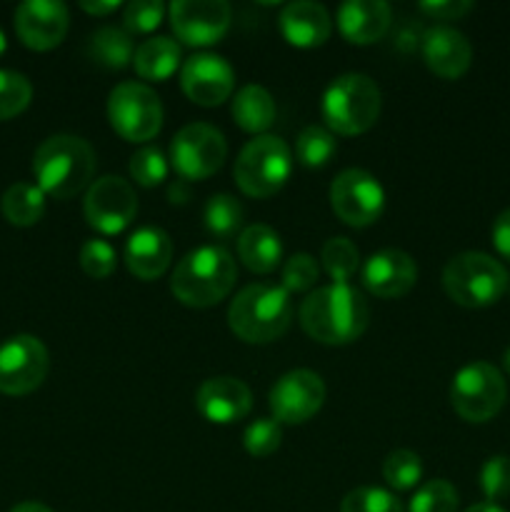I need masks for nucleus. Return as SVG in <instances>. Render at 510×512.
Listing matches in <instances>:
<instances>
[{
    "label": "nucleus",
    "mask_w": 510,
    "mask_h": 512,
    "mask_svg": "<svg viewBox=\"0 0 510 512\" xmlns=\"http://www.w3.org/2000/svg\"><path fill=\"white\" fill-rule=\"evenodd\" d=\"M293 323L290 293L280 285L255 283L240 290L228 308V325L245 343H273Z\"/></svg>",
    "instance_id": "4"
},
{
    "label": "nucleus",
    "mask_w": 510,
    "mask_h": 512,
    "mask_svg": "<svg viewBox=\"0 0 510 512\" xmlns=\"http://www.w3.org/2000/svg\"><path fill=\"white\" fill-rule=\"evenodd\" d=\"M133 65L135 73L143 80H155V83L168 80L180 65V45L173 38H165V35L143 40L135 48Z\"/></svg>",
    "instance_id": "26"
},
{
    "label": "nucleus",
    "mask_w": 510,
    "mask_h": 512,
    "mask_svg": "<svg viewBox=\"0 0 510 512\" xmlns=\"http://www.w3.org/2000/svg\"><path fill=\"white\" fill-rule=\"evenodd\" d=\"M423 35L425 33H420L413 23H405L400 25V30L395 33V45H398L403 53H410V50H415L418 45H423Z\"/></svg>",
    "instance_id": "44"
},
{
    "label": "nucleus",
    "mask_w": 510,
    "mask_h": 512,
    "mask_svg": "<svg viewBox=\"0 0 510 512\" xmlns=\"http://www.w3.org/2000/svg\"><path fill=\"white\" fill-rule=\"evenodd\" d=\"M318 275L320 270L313 255L295 253L283 265V288L288 293H305V290L313 288Z\"/></svg>",
    "instance_id": "40"
},
{
    "label": "nucleus",
    "mask_w": 510,
    "mask_h": 512,
    "mask_svg": "<svg viewBox=\"0 0 510 512\" xmlns=\"http://www.w3.org/2000/svg\"><path fill=\"white\" fill-rule=\"evenodd\" d=\"M183 93L203 108L225 103L235 88V73L225 58L215 53H198L188 58L180 70Z\"/></svg>",
    "instance_id": "16"
},
{
    "label": "nucleus",
    "mask_w": 510,
    "mask_h": 512,
    "mask_svg": "<svg viewBox=\"0 0 510 512\" xmlns=\"http://www.w3.org/2000/svg\"><path fill=\"white\" fill-rule=\"evenodd\" d=\"M335 153H338L335 135L323 125H308L300 130L298 140H295V155L305 168H323L333 160Z\"/></svg>",
    "instance_id": "30"
},
{
    "label": "nucleus",
    "mask_w": 510,
    "mask_h": 512,
    "mask_svg": "<svg viewBox=\"0 0 510 512\" xmlns=\"http://www.w3.org/2000/svg\"><path fill=\"white\" fill-rule=\"evenodd\" d=\"M320 260H323L325 273L340 285L348 283V280L358 273V265H360L358 248H355L348 238H343V235L325 240Z\"/></svg>",
    "instance_id": "31"
},
{
    "label": "nucleus",
    "mask_w": 510,
    "mask_h": 512,
    "mask_svg": "<svg viewBox=\"0 0 510 512\" xmlns=\"http://www.w3.org/2000/svg\"><path fill=\"white\" fill-rule=\"evenodd\" d=\"M508 398V385L495 365L470 363L455 373L450 385L453 410L468 423H488L503 410Z\"/></svg>",
    "instance_id": "8"
},
{
    "label": "nucleus",
    "mask_w": 510,
    "mask_h": 512,
    "mask_svg": "<svg viewBox=\"0 0 510 512\" xmlns=\"http://www.w3.org/2000/svg\"><path fill=\"white\" fill-rule=\"evenodd\" d=\"M408 512H458V493L448 480H430L413 495Z\"/></svg>",
    "instance_id": "34"
},
{
    "label": "nucleus",
    "mask_w": 510,
    "mask_h": 512,
    "mask_svg": "<svg viewBox=\"0 0 510 512\" xmlns=\"http://www.w3.org/2000/svg\"><path fill=\"white\" fill-rule=\"evenodd\" d=\"M280 440H283V430L275 418H258L255 423H250L245 428L243 445L253 458H268L275 450L280 448Z\"/></svg>",
    "instance_id": "36"
},
{
    "label": "nucleus",
    "mask_w": 510,
    "mask_h": 512,
    "mask_svg": "<svg viewBox=\"0 0 510 512\" xmlns=\"http://www.w3.org/2000/svg\"><path fill=\"white\" fill-rule=\"evenodd\" d=\"M80 8H83L85 13L100 15V18H103V15L115 13V10L120 8V3L118 0H108V3H90V0H85V3H80Z\"/></svg>",
    "instance_id": "45"
},
{
    "label": "nucleus",
    "mask_w": 510,
    "mask_h": 512,
    "mask_svg": "<svg viewBox=\"0 0 510 512\" xmlns=\"http://www.w3.org/2000/svg\"><path fill=\"white\" fill-rule=\"evenodd\" d=\"M340 512H403V505L383 488H355L343 498Z\"/></svg>",
    "instance_id": "35"
},
{
    "label": "nucleus",
    "mask_w": 510,
    "mask_h": 512,
    "mask_svg": "<svg viewBox=\"0 0 510 512\" xmlns=\"http://www.w3.org/2000/svg\"><path fill=\"white\" fill-rule=\"evenodd\" d=\"M418 280V268L415 260L405 250L385 248L373 253L363 268V283L375 298L393 300L403 298L413 290Z\"/></svg>",
    "instance_id": "19"
},
{
    "label": "nucleus",
    "mask_w": 510,
    "mask_h": 512,
    "mask_svg": "<svg viewBox=\"0 0 510 512\" xmlns=\"http://www.w3.org/2000/svg\"><path fill=\"white\" fill-rule=\"evenodd\" d=\"M165 5L160 0H133L125 5L123 23L128 33H153L163 23Z\"/></svg>",
    "instance_id": "41"
},
{
    "label": "nucleus",
    "mask_w": 510,
    "mask_h": 512,
    "mask_svg": "<svg viewBox=\"0 0 510 512\" xmlns=\"http://www.w3.org/2000/svg\"><path fill=\"white\" fill-rule=\"evenodd\" d=\"M465 512H505V510L500 508L498 503H488V500H485V503L473 505V508H468Z\"/></svg>",
    "instance_id": "48"
},
{
    "label": "nucleus",
    "mask_w": 510,
    "mask_h": 512,
    "mask_svg": "<svg viewBox=\"0 0 510 512\" xmlns=\"http://www.w3.org/2000/svg\"><path fill=\"white\" fill-rule=\"evenodd\" d=\"M238 268L233 255L218 245H203L185 255L170 278V290L188 308L218 305L233 290Z\"/></svg>",
    "instance_id": "3"
},
{
    "label": "nucleus",
    "mask_w": 510,
    "mask_h": 512,
    "mask_svg": "<svg viewBox=\"0 0 510 512\" xmlns=\"http://www.w3.org/2000/svg\"><path fill=\"white\" fill-rule=\"evenodd\" d=\"M230 113L245 133H265L275 123V100L263 85H243L235 93Z\"/></svg>",
    "instance_id": "25"
},
{
    "label": "nucleus",
    "mask_w": 510,
    "mask_h": 512,
    "mask_svg": "<svg viewBox=\"0 0 510 512\" xmlns=\"http://www.w3.org/2000/svg\"><path fill=\"white\" fill-rule=\"evenodd\" d=\"M268 400L278 423L300 425L323 408V378L313 373V370H290L270 388Z\"/></svg>",
    "instance_id": "15"
},
{
    "label": "nucleus",
    "mask_w": 510,
    "mask_h": 512,
    "mask_svg": "<svg viewBox=\"0 0 510 512\" xmlns=\"http://www.w3.org/2000/svg\"><path fill=\"white\" fill-rule=\"evenodd\" d=\"M493 245L505 260H510V208L495 218L493 223Z\"/></svg>",
    "instance_id": "43"
},
{
    "label": "nucleus",
    "mask_w": 510,
    "mask_h": 512,
    "mask_svg": "<svg viewBox=\"0 0 510 512\" xmlns=\"http://www.w3.org/2000/svg\"><path fill=\"white\" fill-rule=\"evenodd\" d=\"M115 265H118V255H115V248L108 240H85L83 248H80V268L88 278H108V275H113Z\"/></svg>",
    "instance_id": "37"
},
{
    "label": "nucleus",
    "mask_w": 510,
    "mask_h": 512,
    "mask_svg": "<svg viewBox=\"0 0 510 512\" xmlns=\"http://www.w3.org/2000/svg\"><path fill=\"white\" fill-rule=\"evenodd\" d=\"M238 255L245 268L253 270V273H273L280 265V258H283V243H280V235L270 225L255 223L240 233Z\"/></svg>",
    "instance_id": "24"
},
{
    "label": "nucleus",
    "mask_w": 510,
    "mask_h": 512,
    "mask_svg": "<svg viewBox=\"0 0 510 512\" xmlns=\"http://www.w3.org/2000/svg\"><path fill=\"white\" fill-rule=\"evenodd\" d=\"M508 270L493 255L460 253L448 260L443 270V288L453 303L463 308H488L508 290Z\"/></svg>",
    "instance_id": "5"
},
{
    "label": "nucleus",
    "mask_w": 510,
    "mask_h": 512,
    "mask_svg": "<svg viewBox=\"0 0 510 512\" xmlns=\"http://www.w3.org/2000/svg\"><path fill=\"white\" fill-rule=\"evenodd\" d=\"M300 325L323 345L355 343L368 330L370 308L358 288L333 283L313 290L298 310Z\"/></svg>",
    "instance_id": "1"
},
{
    "label": "nucleus",
    "mask_w": 510,
    "mask_h": 512,
    "mask_svg": "<svg viewBox=\"0 0 510 512\" xmlns=\"http://www.w3.org/2000/svg\"><path fill=\"white\" fill-rule=\"evenodd\" d=\"M293 153L278 135H258L235 160V183L248 198H270L290 178Z\"/></svg>",
    "instance_id": "7"
},
{
    "label": "nucleus",
    "mask_w": 510,
    "mask_h": 512,
    "mask_svg": "<svg viewBox=\"0 0 510 512\" xmlns=\"http://www.w3.org/2000/svg\"><path fill=\"white\" fill-rule=\"evenodd\" d=\"M10 512H53V510L43 503H20V505H15Z\"/></svg>",
    "instance_id": "47"
},
{
    "label": "nucleus",
    "mask_w": 510,
    "mask_h": 512,
    "mask_svg": "<svg viewBox=\"0 0 510 512\" xmlns=\"http://www.w3.org/2000/svg\"><path fill=\"white\" fill-rule=\"evenodd\" d=\"M5 220L18 228H30L38 223L45 213V193L33 183H15L10 185L0 200Z\"/></svg>",
    "instance_id": "27"
},
{
    "label": "nucleus",
    "mask_w": 510,
    "mask_h": 512,
    "mask_svg": "<svg viewBox=\"0 0 510 512\" xmlns=\"http://www.w3.org/2000/svg\"><path fill=\"white\" fill-rule=\"evenodd\" d=\"M205 228L220 240H230L243 233V205L228 193H218L205 205Z\"/></svg>",
    "instance_id": "29"
},
{
    "label": "nucleus",
    "mask_w": 510,
    "mask_h": 512,
    "mask_svg": "<svg viewBox=\"0 0 510 512\" xmlns=\"http://www.w3.org/2000/svg\"><path fill=\"white\" fill-rule=\"evenodd\" d=\"M130 178L143 188H155L168 178V160L158 148H140L130 158Z\"/></svg>",
    "instance_id": "38"
},
{
    "label": "nucleus",
    "mask_w": 510,
    "mask_h": 512,
    "mask_svg": "<svg viewBox=\"0 0 510 512\" xmlns=\"http://www.w3.org/2000/svg\"><path fill=\"white\" fill-rule=\"evenodd\" d=\"M333 20L320 3L295 0L280 10V33L295 48H318L330 38Z\"/></svg>",
    "instance_id": "21"
},
{
    "label": "nucleus",
    "mask_w": 510,
    "mask_h": 512,
    "mask_svg": "<svg viewBox=\"0 0 510 512\" xmlns=\"http://www.w3.org/2000/svg\"><path fill=\"white\" fill-rule=\"evenodd\" d=\"M185 180H178L175 185H170V198H173V203H185L188 200V190H185Z\"/></svg>",
    "instance_id": "46"
},
{
    "label": "nucleus",
    "mask_w": 510,
    "mask_h": 512,
    "mask_svg": "<svg viewBox=\"0 0 510 512\" xmlns=\"http://www.w3.org/2000/svg\"><path fill=\"white\" fill-rule=\"evenodd\" d=\"M333 213L350 228H368L383 215V185L360 168H348L330 185Z\"/></svg>",
    "instance_id": "11"
},
{
    "label": "nucleus",
    "mask_w": 510,
    "mask_h": 512,
    "mask_svg": "<svg viewBox=\"0 0 510 512\" xmlns=\"http://www.w3.org/2000/svg\"><path fill=\"white\" fill-rule=\"evenodd\" d=\"M5 48H8V40H5V33H3V28H0V55L5 53Z\"/></svg>",
    "instance_id": "50"
},
{
    "label": "nucleus",
    "mask_w": 510,
    "mask_h": 512,
    "mask_svg": "<svg viewBox=\"0 0 510 512\" xmlns=\"http://www.w3.org/2000/svg\"><path fill=\"white\" fill-rule=\"evenodd\" d=\"M480 490L488 498V503H498V500L510 495V458L508 455H493L480 468Z\"/></svg>",
    "instance_id": "39"
},
{
    "label": "nucleus",
    "mask_w": 510,
    "mask_h": 512,
    "mask_svg": "<svg viewBox=\"0 0 510 512\" xmlns=\"http://www.w3.org/2000/svg\"><path fill=\"white\" fill-rule=\"evenodd\" d=\"M68 8L58 0H25L15 10V30L30 50H53L68 33Z\"/></svg>",
    "instance_id": "17"
},
{
    "label": "nucleus",
    "mask_w": 510,
    "mask_h": 512,
    "mask_svg": "<svg viewBox=\"0 0 510 512\" xmlns=\"http://www.w3.org/2000/svg\"><path fill=\"white\" fill-rule=\"evenodd\" d=\"M38 188L55 200L83 193L95 173V153L78 135H53L43 140L33 155Z\"/></svg>",
    "instance_id": "2"
},
{
    "label": "nucleus",
    "mask_w": 510,
    "mask_h": 512,
    "mask_svg": "<svg viewBox=\"0 0 510 512\" xmlns=\"http://www.w3.org/2000/svg\"><path fill=\"white\" fill-rule=\"evenodd\" d=\"M423 58L438 78L455 80L468 73L473 63V45L460 30L438 25L423 35Z\"/></svg>",
    "instance_id": "20"
},
{
    "label": "nucleus",
    "mask_w": 510,
    "mask_h": 512,
    "mask_svg": "<svg viewBox=\"0 0 510 512\" xmlns=\"http://www.w3.org/2000/svg\"><path fill=\"white\" fill-rule=\"evenodd\" d=\"M393 23L390 5L383 0H348L338 10V28L353 45L378 43Z\"/></svg>",
    "instance_id": "22"
},
{
    "label": "nucleus",
    "mask_w": 510,
    "mask_h": 512,
    "mask_svg": "<svg viewBox=\"0 0 510 512\" xmlns=\"http://www.w3.org/2000/svg\"><path fill=\"white\" fill-rule=\"evenodd\" d=\"M418 10L430 20H460L473 10L470 0H428L420 3Z\"/></svg>",
    "instance_id": "42"
},
{
    "label": "nucleus",
    "mask_w": 510,
    "mask_h": 512,
    "mask_svg": "<svg viewBox=\"0 0 510 512\" xmlns=\"http://www.w3.org/2000/svg\"><path fill=\"white\" fill-rule=\"evenodd\" d=\"M503 368H505V373L510 375V348L505 350V355H503Z\"/></svg>",
    "instance_id": "49"
},
{
    "label": "nucleus",
    "mask_w": 510,
    "mask_h": 512,
    "mask_svg": "<svg viewBox=\"0 0 510 512\" xmlns=\"http://www.w3.org/2000/svg\"><path fill=\"white\" fill-rule=\"evenodd\" d=\"M88 50L95 63L105 65L110 70L128 68L135 58V45L130 33L128 30L113 28V25L95 30L88 40Z\"/></svg>",
    "instance_id": "28"
},
{
    "label": "nucleus",
    "mask_w": 510,
    "mask_h": 512,
    "mask_svg": "<svg viewBox=\"0 0 510 512\" xmlns=\"http://www.w3.org/2000/svg\"><path fill=\"white\" fill-rule=\"evenodd\" d=\"M108 120L120 138L145 143L160 133L163 105L148 85L120 83L108 95Z\"/></svg>",
    "instance_id": "9"
},
{
    "label": "nucleus",
    "mask_w": 510,
    "mask_h": 512,
    "mask_svg": "<svg viewBox=\"0 0 510 512\" xmlns=\"http://www.w3.org/2000/svg\"><path fill=\"white\" fill-rule=\"evenodd\" d=\"M383 478L390 488L395 490H410L420 483L423 478V463L410 450H393L388 458L383 460Z\"/></svg>",
    "instance_id": "33"
},
{
    "label": "nucleus",
    "mask_w": 510,
    "mask_h": 512,
    "mask_svg": "<svg viewBox=\"0 0 510 512\" xmlns=\"http://www.w3.org/2000/svg\"><path fill=\"white\" fill-rule=\"evenodd\" d=\"M195 408L208 423L230 425L250 413L253 395L243 380L220 375V378H210L200 385L195 393Z\"/></svg>",
    "instance_id": "18"
},
{
    "label": "nucleus",
    "mask_w": 510,
    "mask_h": 512,
    "mask_svg": "<svg viewBox=\"0 0 510 512\" xmlns=\"http://www.w3.org/2000/svg\"><path fill=\"white\" fill-rule=\"evenodd\" d=\"M173 243L160 228H140L125 243V265L140 280H155L170 268Z\"/></svg>",
    "instance_id": "23"
},
{
    "label": "nucleus",
    "mask_w": 510,
    "mask_h": 512,
    "mask_svg": "<svg viewBox=\"0 0 510 512\" xmlns=\"http://www.w3.org/2000/svg\"><path fill=\"white\" fill-rule=\"evenodd\" d=\"M380 88L363 73H345L328 85L323 95V120L333 133L360 135L380 115Z\"/></svg>",
    "instance_id": "6"
},
{
    "label": "nucleus",
    "mask_w": 510,
    "mask_h": 512,
    "mask_svg": "<svg viewBox=\"0 0 510 512\" xmlns=\"http://www.w3.org/2000/svg\"><path fill=\"white\" fill-rule=\"evenodd\" d=\"M33 98V85L23 73L0 70V120H10L23 113Z\"/></svg>",
    "instance_id": "32"
},
{
    "label": "nucleus",
    "mask_w": 510,
    "mask_h": 512,
    "mask_svg": "<svg viewBox=\"0 0 510 512\" xmlns=\"http://www.w3.org/2000/svg\"><path fill=\"white\" fill-rule=\"evenodd\" d=\"M228 155L223 133L208 123H190L170 143V163L183 180H205L218 173Z\"/></svg>",
    "instance_id": "10"
},
{
    "label": "nucleus",
    "mask_w": 510,
    "mask_h": 512,
    "mask_svg": "<svg viewBox=\"0 0 510 512\" xmlns=\"http://www.w3.org/2000/svg\"><path fill=\"white\" fill-rule=\"evenodd\" d=\"M48 368V348L35 335H13L0 345V393H33L43 385Z\"/></svg>",
    "instance_id": "12"
},
{
    "label": "nucleus",
    "mask_w": 510,
    "mask_h": 512,
    "mask_svg": "<svg viewBox=\"0 0 510 512\" xmlns=\"http://www.w3.org/2000/svg\"><path fill=\"white\" fill-rule=\"evenodd\" d=\"M170 28L185 45L205 48L223 40L233 10L225 0H175L168 8Z\"/></svg>",
    "instance_id": "14"
},
{
    "label": "nucleus",
    "mask_w": 510,
    "mask_h": 512,
    "mask_svg": "<svg viewBox=\"0 0 510 512\" xmlns=\"http://www.w3.org/2000/svg\"><path fill=\"white\" fill-rule=\"evenodd\" d=\"M85 220L90 228L103 235H118L128 228L138 213V198L128 180L105 175L88 188L83 203Z\"/></svg>",
    "instance_id": "13"
}]
</instances>
